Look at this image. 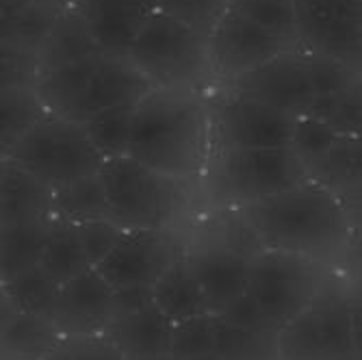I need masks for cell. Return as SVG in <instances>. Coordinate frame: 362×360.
Instances as JSON below:
<instances>
[{
    "mask_svg": "<svg viewBox=\"0 0 362 360\" xmlns=\"http://www.w3.org/2000/svg\"><path fill=\"white\" fill-rule=\"evenodd\" d=\"M230 0H158V11L165 13L209 40L213 28L228 11Z\"/></svg>",
    "mask_w": 362,
    "mask_h": 360,
    "instance_id": "cell-36",
    "label": "cell"
},
{
    "mask_svg": "<svg viewBox=\"0 0 362 360\" xmlns=\"http://www.w3.org/2000/svg\"><path fill=\"white\" fill-rule=\"evenodd\" d=\"M343 211H345V217L349 221V228L356 231V228H362V182L339 193L337 195Z\"/></svg>",
    "mask_w": 362,
    "mask_h": 360,
    "instance_id": "cell-42",
    "label": "cell"
},
{
    "mask_svg": "<svg viewBox=\"0 0 362 360\" xmlns=\"http://www.w3.org/2000/svg\"><path fill=\"white\" fill-rule=\"evenodd\" d=\"M204 176L219 209H239L310 182L291 148H213Z\"/></svg>",
    "mask_w": 362,
    "mask_h": 360,
    "instance_id": "cell-3",
    "label": "cell"
},
{
    "mask_svg": "<svg viewBox=\"0 0 362 360\" xmlns=\"http://www.w3.org/2000/svg\"><path fill=\"white\" fill-rule=\"evenodd\" d=\"M345 250H347V258L349 260L362 265V228H356V231H351Z\"/></svg>",
    "mask_w": 362,
    "mask_h": 360,
    "instance_id": "cell-44",
    "label": "cell"
},
{
    "mask_svg": "<svg viewBox=\"0 0 362 360\" xmlns=\"http://www.w3.org/2000/svg\"><path fill=\"white\" fill-rule=\"evenodd\" d=\"M52 215L74 223L109 219V198L100 172L54 191Z\"/></svg>",
    "mask_w": 362,
    "mask_h": 360,
    "instance_id": "cell-26",
    "label": "cell"
},
{
    "mask_svg": "<svg viewBox=\"0 0 362 360\" xmlns=\"http://www.w3.org/2000/svg\"><path fill=\"white\" fill-rule=\"evenodd\" d=\"M219 317L228 323L239 325V328H245V330H256V332L276 330L272 325V321L267 319V315L260 310V306L254 302V298L250 296V293H245L237 304H233ZM276 332H280V330H276Z\"/></svg>",
    "mask_w": 362,
    "mask_h": 360,
    "instance_id": "cell-40",
    "label": "cell"
},
{
    "mask_svg": "<svg viewBox=\"0 0 362 360\" xmlns=\"http://www.w3.org/2000/svg\"><path fill=\"white\" fill-rule=\"evenodd\" d=\"M221 87L241 91L293 117H304L317 100L308 59L302 48L288 50Z\"/></svg>",
    "mask_w": 362,
    "mask_h": 360,
    "instance_id": "cell-13",
    "label": "cell"
},
{
    "mask_svg": "<svg viewBox=\"0 0 362 360\" xmlns=\"http://www.w3.org/2000/svg\"><path fill=\"white\" fill-rule=\"evenodd\" d=\"M298 48V42L274 35L267 28L228 7L209 35L211 72L221 85H228L267 61Z\"/></svg>",
    "mask_w": 362,
    "mask_h": 360,
    "instance_id": "cell-11",
    "label": "cell"
},
{
    "mask_svg": "<svg viewBox=\"0 0 362 360\" xmlns=\"http://www.w3.org/2000/svg\"><path fill=\"white\" fill-rule=\"evenodd\" d=\"M46 360H124L105 335L61 337Z\"/></svg>",
    "mask_w": 362,
    "mask_h": 360,
    "instance_id": "cell-37",
    "label": "cell"
},
{
    "mask_svg": "<svg viewBox=\"0 0 362 360\" xmlns=\"http://www.w3.org/2000/svg\"><path fill=\"white\" fill-rule=\"evenodd\" d=\"M280 360H360L349 300L321 291L278 335Z\"/></svg>",
    "mask_w": 362,
    "mask_h": 360,
    "instance_id": "cell-8",
    "label": "cell"
},
{
    "mask_svg": "<svg viewBox=\"0 0 362 360\" xmlns=\"http://www.w3.org/2000/svg\"><path fill=\"white\" fill-rule=\"evenodd\" d=\"M59 284L70 282L72 278L93 269L91 260L83 248L78 223L54 217L50 235L44 248V256L40 263Z\"/></svg>",
    "mask_w": 362,
    "mask_h": 360,
    "instance_id": "cell-24",
    "label": "cell"
},
{
    "mask_svg": "<svg viewBox=\"0 0 362 360\" xmlns=\"http://www.w3.org/2000/svg\"><path fill=\"white\" fill-rule=\"evenodd\" d=\"M109 57H128L146 20L158 11V0H81L76 5Z\"/></svg>",
    "mask_w": 362,
    "mask_h": 360,
    "instance_id": "cell-17",
    "label": "cell"
},
{
    "mask_svg": "<svg viewBox=\"0 0 362 360\" xmlns=\"http://www.w3.org/2000/svg\"><path fill=\"white\" fill-rule=\"evenodd\" d=\"M100 57L103 54H95L37 76V83L33 89L40 95V100L48 113L81 124V109Z\"/></svg>",
    "mask_w": 362,
    "mask_h": 360,
    "instance_id": "cell-20",
    "label": "cell"
},
{
    "mask_svg": "<svg viewBox=\"0 0 362 360\" xmlns=\"http://www.w3.org/2000/svg\"><path fill=\"white\" fill-rule=\"evenodd\" d=\"M337 139H339V133L334 128H330L317 117L304 115L298 120V126H295L291 150L302 161V166L310 174L321 163V158L330 152Z\"/></svg>",
    "mask_w": 362,
    "mask_h": 360,
    "instance_id": "cell-35",
    "label": "cell"
},
{
    "mask_svg": "<svg viewBox=\"0 0 362 360\" xmlns=\"http://www.w3.org/2000/svg\"><path fill=\"white\" fill-rule=\"evenodd\" d=\"M217 315L204 313L180 323H174L172 354L174 360H193L200 356L215 354Z\"/></svg>",
    "mask_w": 362,
    "mask_h": 360,
    "instance_id": "cell-34",
    "label": "cell"
},
{
    "mask_svg": "<svg viewBox=\"0 0 362 360\" xmlns=\"http://www.w3.org/2000/svg\"><path fill=\"white\" fill-rule=\"evenodd\" d=\"M59 289L61 284L42 265H35L16 276L13 280L3 282V296L24 313L50 319Z\"/></svg>",
    "mask_w": 362,
    "mask_h": 360,
    "instance_id": "cell-30",
    "label": "cell"
},
{
    "mask_svg": "<svg viewBox=\"0 0 362 360\" xmlns=\"http://www.w3.org/2000/svg\"><path fill=\"white\" fill-rule=\"evenodd\" d=\"M152 291H154V304L174 323L209 313L202 286L195 280L185 252L158 278Z\"/></svg>",
    "mask_w": 362,
    "mask_h": 360,
    "instance_id": "cell-22",
    "label": "cell"
},
{
    "mask_svg": "<svg viewBox=\"0 0 362 360\" xmlns=\"http://www.w3.org/2000/svg\"><path fill=\"white\" fill-rule=\"evenodd\" d=\"M109 198V219L124 231L168 228L180 198L182 180L122 156L105 161L100 170Z\"/></svg>",
    "mask_w": 362,
    "mask_h": 360,
    "instance_id": "cell-6",
    "label": "cell"
},
{
    "mask_svg": "<svg viewBox=\"0 0 362 360\" xmlns=\"http://www.w3.org/2000/svg\"><path fill=\"white\" fill-rule=\"evenodd\" d=\"M78 233H81L83 248L93 267L100 265L126 235L124 228H119L111 219H95V221L78 223Z\"/></svg>",
    "mask_w": 362,
    "mask_h": 360,
    "instance_id": "cell-39",
    "label": "cell"
},
{
    "mask_svg": "<svg viewBox=\"0 0 362 360\" xmlns=\"http://www.w3.org/2000/svg\"><path fill=\"white\" fill-rule=\"evenodd\" d=\"M52 195L42 180L3 158V226L52 217Z\"/></svg>",
    "mask_w": 362,
    "mask_h": 360,
    "instance_id": "cell-21",
    "label": "cell"
},
{
    "mask_svg": "<svg viewBox=\"0 0 362 360\" xmlns=\"http://www.w3.org/2000/svg\"><path fill=\"white\" fill-rule=\"evenodd\" d=\"M228 7L267 28L274 35L298 42L295 0H230Z\"/></svg>",
    "mask_w": 362,
    "mask_h": 360,
    "instance_id": "cell-33",
    "label": "cell"
},
{
    "mask_svg": "<svg viewBox=\"0 0 362 360\" xmlns=\"http://www.w3.org/2000/svg\"><path fill=\"white\" fill-rule=\"evenodd\" d=\"M137 105H124L105 109L91 115L83 128L95 150L105 156V161L128 156L130 141H133V126H135Z\"/></svg>",
    "mask_w": 362,
    "mask_h": 360,
    "instance_id": "cell-28",
    "label": "cell"
},
{
    "mask_svg": "<svg viewBox=\"0 0 362 360\" xmlns=\"http://www.w3.org/2000/svg\"><path fill=\"white\" fill-rule=\"evenodd\" d=\"M52 217L3 226V282L42 263L44 248L52 228Z\"/></svg>",
    "mask_w": 362,
    "mask_h": 360,
    "instance_id": "cell-25",
    "label": "cell"
},
{
    "mask_svg": "<svg viewBox=\"0 0 362 360\" xmlns=\"http://www.w3.org/2000/svg\"><path fill=\"white\" fill-rule=\"evenodd\" d=\"M237 211L265 250L323 258L345 250L351 235L339 198L315 180Z\"/></svg>",
    "mask_w": 362,
    "mask_h": 360,
    "instance_id": "cell-2",
    "label": "cell"
},
{
    "mask_svg": "<svg viewBox=\"0 0 362 360\" xmlns=\"http://www.w3.org/2000/svg\"><path fill=\"white\" fill-rule=\"evenodd\" d=\"M46 113L33 87H3V156Z\"/></svg>",
    "mask_w": 362,
    "mask_h": 360,
    "instance_id": "cell-32",
    "label": "cell"
},
{
    "mask_svg": "<svg viewBox=\"0 0 362 360\" xmlns=\"http://www.w3.org/2000/svg\"><path fill=\"white\" fill-rule=\"evenodd\" d=\"M182 252L168 228L128 231L95 269L113 289L154 286Z\"/></svg>",
    "mask_w": 362,
    "mask_h": 360,
    "instance_id": "cell-12",
    "label": "cell"
},
{
    "mask_svg": "<svg viewBox=\"0 0 362 360\" xmlns=\"http://www.w3.org/2000/svg\"><path fill=\"white\" fill-rule=\"evenodd\" d=\"M213 148H291L300 117L286 115L230 87L209 100Z\"/></svg>",
    "mask_w": 362,
    "mask_h": 360,
    "instance_id": "cell-9",
    "label": "cell"
},
{
    "mask_svg": "<svg viewBox=\"0 0 362 360\" xmlns=\"http://www.w3.org/2000/svg\"><path fill=\"white\" fill-rule=\"evenodd\" d=\"M3 317V347L16 360H46L61 339L48 317L24 313L13 304Z\"/></svg>",
    "mask_w": 362,
    "mask_h": 360,
    "instance_id": "cell-23",
    "label": "cell"
},
{
    "mask_svg": "<svg viewBox=\"0 0 362 360\" xmlns=\"http://www.w3.org/2000/svg\"><path fill=\"white\" fill-rule=\"evenodd\" d=\"M295 16L302 50L362 74V0H295Z\"/></svg>",
    "mask_w": 362,
    "mask_h": 360,
    "instance_id": "cell-10",
    "label": "cell"
},
{
    "mask_svg": "<svg viewBox=\"0 0 362 360\" xmlns=\"http://www.w3.org/2000/svg\"><path fill=\"white\" fill-rule=\"evenodd\" d=\"M349 310H351V325H354L358 356L362 360V302H349Z\"/></svg>",
    "mask_w": 362,
    "mask_h": 360,
    "instance_id": "cell-43",
    "label": "cell"
},
{
    "mask_svg": "<svg viewBox=\"0 0 362 360\" xmlns=\"http://www.w3.org/2000/svg\"><path fill=\"white\" fill-rule=\"evenodd\" d=\"M278 335L280 332L276 330H245L217 317L215 354L223 356L226 360H280Z\"/></svg>",
    "mask_w": 362,
    "mask_h": 360,
    "instance_id": "cell-29",
    "label": "cell"
},
{
    "mask_svg": "<svg viewBox=\"0 0 362 360\" xmlns=\"http://www.w3.org/2000/svg\"><path fill=\"white\" fill-rule=\"evenodd\" d=\"M128 59L154 83L156 89L200 93V89L213 79L209 40L160 11H154L146 20Z\"/></svg>",
    "mask_w": 362,
    "mask_h": 360,
    "instance_id": "cell-4",
    "label": "cell"
},
{
    "mask_svg": "<svg viewBox=\"0 0 362 360\" xmlns=\"http://www.w3.org/2000/svg\"><path fill=\"white\" fill-rule=\"evenodd\" d=\"M3 158L13 161L52 191L93 176L105 166V156L95 150L83 124L54 113H46Z\"/></svg>",
    "mask_w": 362,
    "mask_h": 360,
    "instance_id": "cell-5",
    "label": "cell"
},
{
    "mask_svg": "<svg viewBox=\"0 0 362 360\" xmlns=\"http://www.w3.org/2000/svg\"><path fill=\"white\" fill-rule=\"evenodd\" d=\"M154 304L152 286H133V289H115V315L135 313Z\"/></svg>",
    "mask_w": 362,
    "mask_h": 360,
    "instance_id": "cell-41",
    "label": "cell"
},
{
    "mask_svg": "<svg viewBox=\"0 0 362 360\" xmlns=\"http://www.w3.org/2000/svg\"><path fill=\"white\" fill-rule=\"evenodd\" d=\"M105 337L124 360H174V321L156 304L135 313L113 315Z\"/></svg>",
    "mask_w": 362,
    "mask_h": 360,
    "instance_id": "cell-16",
    "label": "cell"
},
{
    "mask_svg": "<svg viewBox=\"0 0 362 360\" xmlns=\"http://www.w3.org/2000/svg\"><path fill=\"white\" fill-rule=\"evenodd\" d=\"M304 52L308 59V70H310V79H313L317 98L339 93L345 87H349L356 81V76H360L341 61H334L323 54H315L308 50H304Z\"/></svg>",
    "mask_w": 362,
    "mask_h": 360,
    "instance_id": "cell-38",
    "label": "cell"
},
{
    "mask_svg": "<svg viewBox=\"0 0 362 360\" xmlns=\"http://www.w3.org/2000/svg\"><path fill=\"white\" fill-rule=\"evenodd\" d=\"M193 360H226V358L219 354H209V356H200V358H193Z\"/></svg>",
    "mask_w": 362,
    "mask_h": 360,
    "instance_id": "cell-45",
    "label": "cell"
},
{
    "mask_svg": "<svg viewBox=\"0 0 362 360\" xmlns=\"http://www.w3.org/2000/svg\"><path fill=\"white\" fill-rule=\"evenodd\" d=\"M154 89V83L128 57L103 54L95 65L85 95V103L81 109V124H85L91 115L105 109L139 105Z\"/></svg>",
    "mask_w": 362,
    "mask_h": 360,
    "instance_id": "cell-18",
    "label": "cell"
},
{
    "mask_svg": "<svg viewBox=\"0 0 362 360\" xmlns=\"http://www.w3.org/2000/svg\"><path fill=\"white\" fill-rule=\"evenodd\" d=\"M95 54L105 52L100 44H98L85 13L78 7H70L57 16L50 33L46 35L35 57L40 74H44Z\"/></svg>",
    "mask_w": 362,
    "mask_h": 360,
    "instance_id": "cell-19",
    "label": "cell"
},
{
    "mask_svg": "<svg viewBox=\"0 0 362 360\" xmlns=\"http://www.w3.org/2000/svg\"><path fill=\"white\" fill-rule=\"evenodd\" d=\"M115 315V289L95 267L61 284L50 321L61 337L105 335Z\"/></svg>",
    "mask_w": 362,
    "mask_h": 360,
    "instance_id": "cell-14",
    "label": "cell"
},
{
    "mask_svg": "<svg viewBox=\"0 0 362 360\" xmlns=\"http://www.w3.org/2000/svg\"><path fill=\"white\" fill-rule=\"evenodd\" d=\"M306 115L325 122L339 135H362V74L343 91L317 98Z\"/></svg>",
    "mask_w": 362,
    "mask_h": 360,
    "instance_id": "cell-31",
    "label": "cell"
},
{
    "mask_svg": "<svg viewBox=\"0 0 362 360\" xmlns=\"http://www.w3.org/2000/svg\"><path fill=\"white\" fill-rule=\"evenodd\" d=\"M310 180L319 182L334 195L362 182V135H339L319 166L310 172Z\"/></svg>",
    "mask_w": 362,
    "mask_h": 360,
    "instance_id": "cell-27",
    "label": "cell"
},
{
    "mask_svg": "<svg viewBox=\"0 0 362 360\" xmlns=\"http://www.w3.org/2000/svg\"><path fill=\"white\" fill-rule=\"evenodd\" d=\"M189 267L200 282L209 313L223 315L247 293L250 258L215 241L197 243L185 250Z\"/></svg>",
    "mask_w": 362,
    "mask_h": 360,
    "instance_id": "cell-15",
    "label": "cell"
},
{
    "mask_svg": "<svg viewBox=\"0 0 362 360\" xmlns=\"http://www.w3.org/2000/svg\"><path fill=\"white\" fill-rule=\"evenodd\" d=\"M321 280L317 258L306 254L262 250L250 258L247 293L276 330H282L315 302Z\"/></svg>",
    "mask_w": 362,
    "mask_h": 360,
    "instance_id": "cell-7",
    "label": "cell"
},
{
    "mask_svg": "<svg viewBox=\"0 0 362 360\" xmlns=\"http://www.w3.org/2000/svg\"><path fill=\"white\" fill-rule=\"evenodd\" d=\"M213 154L209 105L200 93L154 89L137 105L128 156L178 180L206 174Z\"/></svg>",
    "mask_w": 362,
    "mask_h": 360,
    "instance_id": "cell-1",
    "label": "cell"
}]
</instances>
